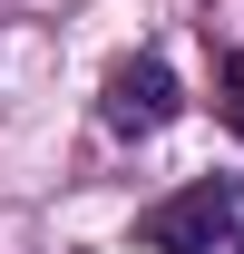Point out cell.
<instances>
[{
  "label": "cell",
  "instance_id": "obj_3",
  "mask_svg": "<svg viewBox=\"0 0 244 254\" xmlns=\"http://www.w3.org/2000/svg\"><path fill=\"white\" fill-rule=\"evenodd\" d=\"M215 118H225V127L244 137V49H235L225 68H215Z\"/></svg>",
  "mask_w": 244,
  "mask_h": 254
},
{
  "label": "cell",
  "instance_id": "obj_2",
  "mask_svg": "<svg viewBox=\"0 0 244 254\" xmlns=\"http://www.w3.org/2000/svg\"><path fill=\"white\" fill-rule=\"evenodd\" d=\"M176 108H185V98H176V68H166V59H127L118 78H108V98H98V118L118 127V137H156Z\"/></svg>",
  "mask_w": 244,
  "mask_h": 254
},
{
  "label": "cell",
  "instance_id": "obj_1",
  "mask_svg": "<svg viewBox=\"0 0 244 254\" xmlns=\"http://www.w3.org/2000/svg\"><path fill=\"white\" fill-rule=\"evenodd\" d=\"M147 254H244V176H195L156 215H137Z\"/></svg>",
  "mask_w": 244,
  "mask_h": 254
}]
</instances>
